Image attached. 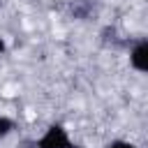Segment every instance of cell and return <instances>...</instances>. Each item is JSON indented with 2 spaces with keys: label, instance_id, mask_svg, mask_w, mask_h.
<instances>
[{
  "label": "cell",
  "instance_id": "cell-6",
  "mask_svg": "<svg viewBox=\"0 0 148 148\" xmlns=\"http://www.w3.org/2000/svg\"><path fill=\"white\" fill-rule=\"evenodd\" d=\"M5 51H7V44H5V39H2V37H0V56H2V53H5Z\"/></svg>",
  "mask_w": 148,
  "mask_h": 148
},
{
  "label": "cell",
  "instance_id": "cell-5",
  "mask_svg": "<svg viewBox=\"0 0 148 148\" xmlns=\"http://www.w3.org/2000/svg\"><path fill=\"white\" fill-rule=\"evenodd\" d=\"M106 148H139V146H134V143H130V141H123V139H116V141H111Z\"/></svg>",
  "mask_w": 148,
  "mask_h": 148
},
{
  "label": "cell",
  "instance_id": "cell-3",
  "mask_svg": "<svg viewBox=\"0 0 148 148\" xmlns=\"http://www.w3.org/2000/svg\"><path fill=\"white\" fill-rule=\"evenodd\" d=\"M95 5H97V0H74L72 2V16L79 18V21H86V18L92 16Z\"/></svg>",
  "mask_w": 148,
  "mask_h": 148
},
{
  "label": "cell",
  "instance_id": "cell-2",
  "mask_svg": "<svg viewBox=\"0 0 148 148\" xmlns=\"http://www.w3.org/2000/svg\"><path fill=\"white\" fill-rule=\"evenodd\" d=\"M130 65H132V69H136L141 74H148V39H141L132 46Z\"/></svg>",
  "mask_w": 148,
  "mask_h": 148
},
{
  "label": "cell",
  "instance_id": "cell-4",
  "mask_svg": "<svg viewBox=\"0 0 148 148\" xmlns=\"http://www.w3.org/2000/svg\"><path fill=\"white\" fill-rule=\"evenodd\" d=\"M12 130H14V120L7 116H0V139H5Z\"/></svg>",
  "mask_w": 148,
  "mask_h": 148
},
{
  "label": "cell",
  "instance_id": "cell-1",
  "mask_svg": "<svg viewBox=\"0 0 148 148\" xmlns=\"http://www.w3.org/2000/svg\"><path fill=\"white\" fill-rule=\"evenodd\" d=\"M35 148H76L74 141L69 139L67 130L60 125V123H53L46 127V132L37 139Z\"/></svg>",
  "mask_w": 148,
  "mask_h": 148
}]
</instances>
